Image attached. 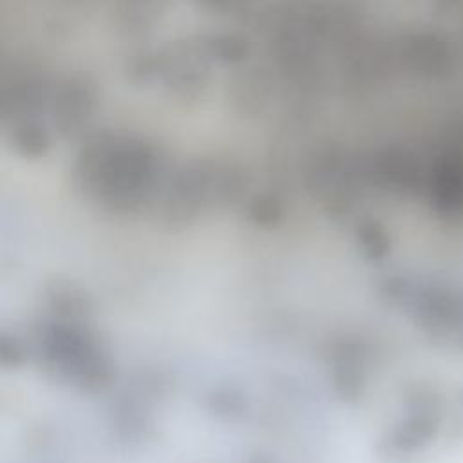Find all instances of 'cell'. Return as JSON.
<instances>
[{"label": "cell", "mask_w": 463, "mask_h": 463, "mask_svg": "<svg viewBox=\"0 0 463 463\" xmlns=\"http://www.w3.org/2000/svg\"><path fill=\"white\" fill-rule=\"evenodd\" d=\"M165 0H116L118 24L130 33L146 31L163 11Z\"/></svg>", "instance_id": "8992f818"}, {"label": "cell", "mask_w": 463, "mask_h": 463, "mask_svg": "<svg viewBox=\"0 0 463 463\" xmlns=\"http://www.w3.org/2000/svg\"><path fill=\"white\" fill-rule=\"evenodd\" d=\"M9 143L24 157L34 159L47 154L51 136L40 116H25L9 123Z\"/></svg>", "instance_id": "5b68a950"}, {"label": "cell", "mask_w": 463, "mask_h": 463, "mask_svg": "<svg viewBox=\"0 0 463 463\" xmlns=\"http://www.w3.org/2000/svg\"><path fill=\"white\" fill-rule=\"evenodd\" d=\"M49 94L36 78L0 80V125L24 116H40Z\"/></svg>", "instance_id": "277c9868"}, {"label": "cell", "mask_w": 463, "mask_h": 463, "mask_svg": "<svg viewBox=\"0 0 463 463\" xmlns=\"http://www.w3.org/2000/svg\"><path fill=\"white\" fill-rule=\"evenodd\" d=\"M99 83L85 71L67 74L52 90L49 110L56 132L67 141H83L92 134L99 110Z\"/></svg>", "instance_id": "7a4b0ae2"}, {"label": "cell", "mask_w": 463, "mask_h": 463, "mask_svg": "<svg viewBox=\"0 0 463 463\" xmlns=\"http://www.w3.org/2000/svg\"><path fill=\"white\" fill-rule=\"evenodd\" d=\"M127 81L134 87H148L157 81V54L150 51H137L127 58Z\"/></svg>", "instance_id": "52a82bcc"}, {"label": "cell", "mask_w": 463, "mask_h": 463, "mask_svg": "<svg viewBox=\"0 0 463 463\" xmlns=\"http://www.w3.org/2000/svg\"><path fill=\"white\" fill-rule=\"evenodd\" d=\"M72 177L83 194L107 206L130 210L152 195L159 179V157L139 136L99 130L81 141Z\"/></svg>", "instance_id": "6da1fadb"}, {"label": "cell", "mask_w": 463, "mask_h": 463, "mask_svg": "<svg viewBox=\"0 0 463 463\" xmlns=\"http://www.w3.org/2000/svg\"><path fill=\"white\" fill-rule=\"evenodd\" d=\"M157 54V81L170 92L186 96L194 92L204 72V52L190 42H172Z\"/></svg>", "instance_id": "3957f363"}]
</instances>
